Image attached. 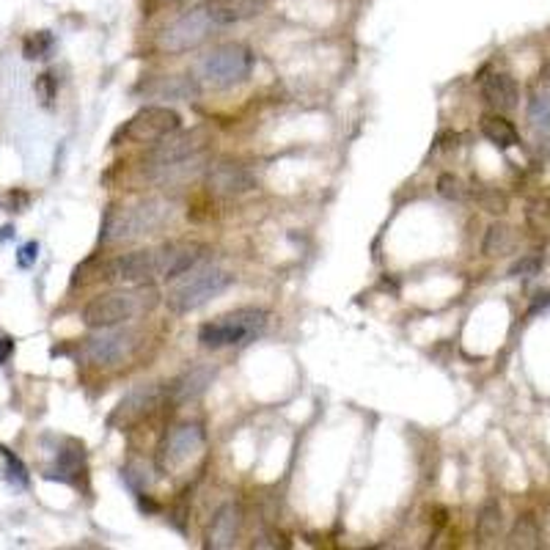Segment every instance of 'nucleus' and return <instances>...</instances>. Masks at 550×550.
<instances>
[{
  "instance_id": "a878e982",
  "label": "nucleus",
  "mask_w": 550,
  "mask_h": 550,
  "mask_svg": "<svg viewBox=\"0 0 550 550\" xmlns=\"http://www.w3.org/2000/svg\"><path fill=\"white\" fill-rule=\"evenodd\" d=\"M479 201H481V206H484L487 212H504V209H507V198H504L499 190H484V193L479 196Z\"/></svg>"
},
{
  "instance_id": "bb28decb",
  "label": "nucleus",
  "mask_w": 550,
  "mask_h": 550,
  "mask_svg": "<svg viewBox=\"0 0 550 550\" xmlns=\"http://www.w3.org/2000/svg\"><path fill=\"white\" fill-rule=\"evenodd\" d=\"M0 454H4L6 457V463H9V471H12V479H17L20 484H28V471H25V465L9 452V449H4V446H0Z\"/></svg>"
},
{
  "instance_id": "7c9ffc66",
  "label": "nucleus",
  "mask_w": 550,
  "mask_h": 550,
  "mask_svg": "<svg viewBox=\"0 0 550 550\" xmlns=\"http://www.w3.org/2000/svg\"><path fill=\"white\" fill-rule=\"evenodd\" d=\"M547 75H550V67H547Z\"/></svg>"
},
{
  "instance_id": "b1692460",
  "label": "nucleus",
  "mask_w": 550,
  "mask_h": 550,
  "mask_svg": "<svg viewBox=\"0 0 550 550\" xmlns=\"http://www.w3.org/2000/svg\"><path fill=\"white\" fill-rule=\"evenodd\" d=\"M539 270H542V256L531 253V256H523L520 261H515L509 275H515V279H534V275H539Z\"/></svg>"
},
{
  "instance_id": "ddd939ff",
  "label": "nucleus",
  "mask_w": 550,
  "mask_h": 550,
  "mask_svg": "<svg viewBox=\"0 0 550 550\" xmlns=\"http://www.w3.org/2000/svg\"><path fill=\"white\" fill-rule=\"evenodd\" d=\"M157 253H160V279L174 281L188 270H193L196 264H201L206 248L198 243H171L157 248Z\"/></svg>"
},
{
  "instance_id": "0eeeda50",
  "label": "nucleus",
  "mask_w": 550,
  "mask_h": 550,
  "mask_svg": "<svg viewBox=\"0 0 550 550\" xmlns=\"http://www.w3.org/2000/svg\"><path fill=\"white\" fill-rule=\"evenodd\" d=\"M143 306V295L141 292H110V295H99L94 298L86 311H83V322L94 330L102 327H116L127 319H133Z\"/></svg>"
},
{
  "instance_id": "f3484780",
  "label": "nucleus",
  "mask_w": 550,
  "mask_h": 550,
  "mask_svg": "<svg viewBox=\"0 0 550 550\" xmlns=\"http://www.w3.org/2000/svg\"><path fill=\"white\" fill-rule=\"evenodd\" d=\"M481 133L490 143H495L499 149H512L520 143L518 130L512 127V122H507L504 116H484L481 119Z\"/></svg>"
},
{
  "instance_id": "20e7f679",
  "label": "nucleus",
  "mask_w": 550,
  "mask_h": 550,
  "mask_svg": "<svg viewBox=\"0 0 550 550\" xmlns=\"http://www.w3.org/2000/svg\"><path fill=\"white\" fill-rule=\"evenodd\" d=\"M174 217V204L165 198H149L143 204H135L116 215L107 226V240L122 243V240H138L143 234L157 232Z\"/></svg>"
},
{
  "instance_id": "1a4fd4ad",
  "label": "nucleus",
  "mask_w": 550,
  "mask_h": 550,
  "mask_svg": "<svg viewBox=\"0 0 550 550\" xmlns=\"http://www.w3.org/2000/svg\"><path fill=\"white\" fill-rule=\"evenodd\" d=\"M135 347H138V334H135V330H110V327H102L99 336L88 339L86 358L91 363H96V366H116Z\"/></svg>"
},
{
  "instance_id": "7ed1b4c3",
  "label": "nucleus",
  "mask_w": 550,
  "mask_h": 550,
  "mask_svg": "<svg viewBox=\"0 0 550 550\" xmlns=\"http://www.w3.org/2000/svg\"><path fill=\"white\" fill-rule=\"evenodd\" d=\"M267 325V311L261 308H237L232 314H224L212 322H204L198 327V342L206 350H224L234 344L251 342L256 334H261Z\"/></svg>"
},
{
  "instance_id": "dca6fc26",
  "label": "nucleus",
  "mask_w": 550,
  "mask_h": 550,
  "mask_svg": "<svg viewBox=\"0 0 550 550\" xmlns=\"http://www.w3.org/2000/svg\"><path fill=\"white\" fill-rule=\"evenodd\" d=\"M481 96H484L487 105H492L495 110H512V107H518L520 88H518L515 78H509V75H504V72H495V75L484 78V83H481Z\"/></svg>"
},
{
  "instance_id": "f03ea898",
  "label": "nucleus",
  "mask_w": 550,
  "mask_h": 550,
  "mask_svg": "<svg viewBox=\"0 0 550 550\" xmlns=\"http://www.w3.org/2000/svg\"><path fill=\"white\" fill-rule=\"evenodd\" d=\"M253 72V52L245 44L229 41L206 52L196 67V75L209 88H232L245 83Z\"/></svg>"
},
{
  "instance_id": "f257e3e1",
  "label": "nucleus",
  "mask_w": 550,
  "mask_h": 550,
  "mask_svg": "<svg viewBox=\"0 0 550 550\" xmlns=\"http://www.w3.org/2000/svg\"><path fill=\"white\" fill-rule=\"evenodd\" d=\"M234 284V275L217 264H204V267H193L185 275H179V281L171 287L169 298V308L174 314H190L201 306H206L212 298L224 295L229 287Z\"/></svg>"
},
{
  "instance_id": "cd10ccee",
  "label": "nucleus",
  "mask_w": 550,
  "mask_h": 550,
  "mask_svg": "<svg viewBox=\"0 0 550 550\" xmlns=\"http://www.w3.org/2000/svg\"><path fill=\"white\" fill-rule=\"evenodd\" d=\"M36 256H39V243L31 240V243H25V245L17 251V264L25 270V267H31V264L36 261Z\"/></svg>"
},
{
  "instance_id": "a211bd4d",
  "label": "nucleus",
  "mask_w": 550,
  "mask_h": 550,
  "mask_svg": "<svg viewBox=\"0 0 550 550\" xmlns=\"http://www.w3.org/2000/svg\"><path fill=\"white\" fill-rule=\"evenodd\" d=\"M504 528V512L499 507V501H487L481 509H479V518H476V534L481 542H490L501 534Z\"/></svg>"
},
{
  "instance_id": "6ab92c4d",
  "label": "nucleus",
  "mask_w": 550,
  "mask_h": 550,
  "mask_svg": "<svg viewBox=\"0 0 550 550\" xmlns=\"http://www.w3.org/2000/svg\"><path fill=\"white\" fill-rule=\"evenodd\" d=\"M509 547H539V526L531 515H520L509 531Z\"/></svg>"
},
{
  "instance_id": "2eb2a0df",
  "label": "nucleus",
  "mask_w": 550,
  "mask_h": 550,
  "mask_svg": "<svg viewBox=\"0 0 550 550\" xmlns=\"http://www.w3.org/2000/svg\"><path fill=\"white\" fill-rule=\"evenodd\" d=\"M267 0H206L204 9L209 12L215 25H237L256 14H261Z\"/></svg>"
},
{
  "instance_id": "412c9836",
  "label": "nucleus",
  "mask_w": 550,
  "mask_h": 550,
  "mask_svg": "<svg viewBox=\"0 0 550 550\" xmlns=\"http://www.w3.org/2000/svg\"><path fill=\"white\" fill-rule=\"evenodd\" d=\"M515 248V234L509 226H501L495 224L487 229V237H484V253L487 256H504Z\"/></svg>"
},
{
  "instance_id": "c756f323",
  "label": "nucleus",
  "mask_w": 550,
  "mask_h": 550,
  "mask_svg": "<svg viewBox=\"0 0 550 550\" xmlns=\"http://www.w3.org/2000/svg\"><path fill=\"white\" fill-rule=\"evenodd\" d=\"M9 237H14V229H12V226H4V229H0V240H9Z\"/></svg>"
},
{
  "instance_id": "c85d7f7f",
  "label": "nucleus",
  "mask_w": 550,
  "mask_h": 550,
  "mask_svg": "<svg viewBox=\"0 0 550 550\" xmlns=\"http://www.w3.org/2000/svg\"><path fill=\"white\" fill-rule=\"evenodd\" d=\"M12 353H14V339L4 336L0 339V363H6L12 358Z\"/></svg>"
},
{
  "instance_id": "6e6552de",
  "label": "nucleus",
  "mask_w": 550,
  "mask_h": 550,
  "mask_svg": "<svg viewBox=\"0 0 550 550\" xmlns=\"http://www.w3.org/2000/svg\"><path fill=\"white\" fill-rule=\"evenodd\" d=\"M201 449H204V429L198 424H182L162 440L160 454H157V465H160L162 473H177Z\"/></svg>"
},
{
  "instance_id": "9d476101",
  "label": "nucleus",
  "mask_w": 550,
  "mask_h": 550,
  "mask_svg": "<svg viewBox=\"0 0 550 550\" xmlns=\"http://www.w3.org/2000/svg\"><path fill=\"white\" fill-rule=\"evenodd\" d=\"M105 279L119 281V284H146L151 279H160V253L151 251H133L119 259H114L105 270Z\"/></svg>"
},
{
  "instance_id": "4be33fe9",
  "label": "nucleus",
  "mask_w": 550,
  "mask_h": 550,
  "mask_svg": "<svg viewBox=\"0 0 550 550\" xmlns=\"http://www.w3.org/2000/svg\"><path fill=\"white\" fill-rule=\"evenodd\" d=\"M52 44H55V39H52L50 31H36V33L25 36V41H23V55H25L28 61L47 59L50 50H52Z\"/></svg>"
},
{
  "instance_id": "39448f33",
  "label": "nucleus",
  "mask_w": 550,
  "mask_h": 550,
  "mask_svg": "<svg viewBox=\"0 0 550 550\" xmlns=\"http://www.w3.org/2000/svg\"><path fill=\"white\" fill-rule=\"evenodd\" d=\"M182 130V116L165 105H149L122 127V135L133 143H157Z\"/></svg>"
},
{
  "instance_id": "393cba45",
  "label": "nucleus",
  "mask_w": 550,
  "mask_h": 550,
  "mask_svg": "<svg viewBox=\"0 0 550 550\" xmlns=\"http://www.w3.org/2000/svg\"><path fill=\"white\" fill-rule=\"evenodd\" d=\"M36 96L41 99V105H52V99H55V78L50 72L36 78Z\"/></svg>"
},
{
  "instance_id": "4468645a",
  "label": "nucleus",
  "mask_w": 550,
  "mask_h": 550,
  "mask_svg": "<svg viewBox=\"0 0 550 550\" xmlns=\"http://www.w3.org/2000/svg\"><path fill=\"white\" fill-rule=\"evenodd\" d=\"M240 528H243V509H240V504H234V501L224 504L215 512V518L209 523L206 547H215V550L234 547V542L240 536Z\"/></svg>"
},
{
  "instance_id": "9b49d317",
  "label": "nucleus",
  "mask_w": 550,
  "mask_h": 550,
  "mask_svg": "<svg viewBox=\"0 0 550 550\" xmlns=\"http://www.w3.org/2000/svg\"><path fill=\"white\" fill-rule=\"evenodd\" d=\"M206 130H190V133H182V135H169L157 141V146L149 151V165L157 171V169H165V165L171 162H182V160H190V157H198L206 146Z\"/></svg>"
},
{
  "instance_id": "423d86ee",
  "label": "nucleus",
  "mask_w": 550,
  "mask_h": 550,
  "mask_svg": "<svg viewBox=\"0 0 550 550\" xmlns=\"http://www.w3.org/2000/svg\"><path fill=\"white\" fill-rule=\"evenodd\" d=\"M215 28H217V25L212 23L209 12H206L204 6L190 9V12H185L182 17H177L169 28L160 33V47H162L165 52H174V55L188 52V50H196L201 41H206V36H209Z\"/></svg>"
},
{
  "instance_id": "f8f14e48",
  "label": "nucleus",
  "mask_w": 550,
  "mask_h": 550,
  "mask_svg": "<svg viewBox=\"0 0 550 550\" xmlns=\"http://www.w3.org/2000/svg\"><path fill=\"white\" fill-rule=\"evenodd\" d=\"M206 185L215 196H243L248 190L256 188V177L251 169H245L243 162H232V160H224V162H215L209 165L206 171Z\"/></svg>"
},
{
  "instance_id": "aec40b11",
  "label": "nucleus",
  "mask_w": 550,
  "mask_h": 550,
  "mask_svg": "<svg viewBox=\"0 0 550 550\" xmlns=\"http://www.w3.org/2000/svg\"><path fill=\"white\" fill-rule=\"evenodd\" d=\"M528 119L536 133L550 135V91H534L528 99Z\"/></svg>"
},
{
  "instance_id": "5701e85b",
  "label": "nucleus",
  "mask_w": 550,
  "mask_h": 550,
  "mask_svg": "<svg viewBox=\"0 0 550 550\" xmlns=\"http://www.w3.org/2000/svg\"><path fill=\"white\" fill-rule=\"evenodd\" d=\"M437 193L444 198H449V201H463L465 198V185L454 174H440L437 177Z\"/></svg>"
}]
</instances>
